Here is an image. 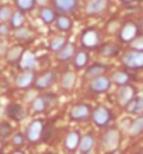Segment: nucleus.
<instances>
[{
    "mask_svg": "<svg viewBox=\"0 0 143 154\" xmlns=\"http://www.w3.org/2000/svg\"><path fill=\"white\" fill-rule=\"evenodd\" d=\"M94 147V137L91 136V134H86V136H83L82 140H80V151L83 154H87L89 151H91V149Z\"/></svg>",
    "mask_w": 143,
    "mask_h": 154,
    "instance_id": "obj_21",
    "label": "nucleus"
},
{
    "mask_svg": "<svg viewBox=\"0 0 143 154\" xmlns=\"http://www.w3.org/2000/svg\"><path fill=\"white\" fill-rule=\"evenodd\" d=\"M89 53L84 52V51H80L77 52L76 55L73 56V65L76 69H83V67H86L87 63H89Z\"/></svg>",
    "mask_w": 143,
    "mask_h": 154,
    "instance_id": "obj_17",
    "label": "nucleus"
},
{
    "mask_svg": "<svg viewBox=\"0 0 143 154\" xmlns=\"http://www.w3.org/2000/svg\"><path fill=\"white\" fill-rule=\"evenodd\" d=\"M139 154H143V153H139Z\"/></svg>",
    "mask_w": 143,
    "mask_h": 154,
    "instance_id": "obj_45",
    "label": "nucleus"
},
{
    "mask_svg": "<svg viewBox=\"0 0 143 154\" xmlns=\"http://www.w3.org/2000/svg\"><path fill=\"white\" fill-rule=\"evenodd\" d=\"M108 0H91L86 6L87 14H98V13L104 11L107 8Z\"/></svg>",
    "mask_w": 143,
    "mask_h": 154,
    "instance_id": "obj_14",
    "label": "nucleus"
},
{
    "mask_svg": "<svg viewBox=\"0 0 143 154\" xmlns=\"http://www.w3.org/2000/svg\"><path fill=\"white\" fill-rule=\"evenodd\" d=\"M34 80H35V74H34L33 70H25L24 73H21L20 76L16 79V85L18 88H30L33 85Z\"/></svg>",
    "mask_w": 143,
    "mask_h": 154,
    "instance_id": "obj_10",
    "label": "nucleus"
},
{
    "mask_svg": "<svg viewBox=\"0 0 143 154\" xmlns=\"http://www.w3.org/2000/svg\"><path fill=\"white\" fill-rule=\"evenodd\" d=\"M143 112V97L136 98V108L133 114H142Z\"/></svg>",
    "mask_w": 143,
    "mask_h": 154,
    "instance_id": "obj_38",
    "label": "nucleus"
},
{
    "mask_svg": "<svg viewBox=\"0 0 143 154\" xmlns=\"http://www.w3.org/2000/svg\"><path fill=\"white\" fill-rule=\"evenodd\" d=\"M38 3H41V4H44V3H46V0H37Z\"/></svg>",
    "mask_w": 143,
    "mask_h": 154,
    "instance_id": "obj_41",
    "label": "nucleus"
},
{
    "mask_svg": "<svg viewBox=\"0 0 143 154\" xmlns=\"http://www.w3.org/2000/svg\"><path fill=\"white\" fill-rule=\"evenodd\" d=\"M138 32H139V28L135 23H126L122 25V28L119 31V39L122 42H132L138 37Z\"/></svg>",
    "mask_w": 143,
    "mask_h": 154,
    "instance_id": "obj_5",
    "label": "nucleus"
},
{
    "mask_svg": "<svg viewBox=\"0 0 143 154\" xmlns=\"http://www.w3.org/2000/svg\"><path fill=\"white\" fill-rule=\"evenodd\" d=\"M56 81V73L55 72H46L44 73L37 81H35V87L38 90H45Z\"/></svg>",
    "mask_w": 143,
    "mask_h": 154,
    "instance_id": "obj_12",
    "label": "nucleus"
},
{
    "mask_svg": "<svg viewBox=\"0 0 143 154\" xmlns=\"http://www.w3.org/2000/svg\"><path fill=\"white\" fill-rule=\"evenodd\" d=\"M143 132V115H140L139 118H136L135 121L132 122L131 128H129V133L132 136H138Z\"/></svg>",
    "mask_w": 143,
    "mask_h": 154,
    "instance_id": "obj_24",
    "label": "nucleus"
},
{
    "mask_svg": "<svg viewBox=\"0 0 143 154\" xmlns=\"http://www.w3.org/2000/svg\"><path fill=\"white\" fill-rule=\"evenodd\" d=\"M135 88L132 87V85H122L121 90L118 91V102L119 105L122 106H126L129 102L133 100L135 97Z\"/></svg>",
    "mask_w": 143,
    "mask_h": 154,
    "instance_id": "obj_7",
    "label": "nucleus"
},
{
    "mask_svg": "<svg viewBox=\"0 0 143 154\" xmlns=\"http://www.w3.org/2000/svg\"><path fill=\"white\" fill-rule=\"evenodd\" d=\"M101 53L107 57H114L119 53V48L114 44H107L101 48Z\"/></svg>",
    "mask_w": 143,
    "mask_h": 154,
    "instance_id": "obj_28",
    "label": "nucleus"
},
{
    "mask_svg": "<svg viewBox=\"0 0 143 154\" xmlns=\"http://www.w3.org/2000/svg\"><path fill=\"white\" fill-rule=\"evenodd\" d=\"M11 16H13L11 8L8 7V6H2L0 7V21L2 23H6V21L11 20Z\"/></svg>",
    "mask_w": 143,
    "mask_h": 154,
    "instance_id": "obj_32",
    "label": "nucleus"
},
{
    "mask_svg": "<svg viewBox=\"0 0 143 154\" xmlns=\"http://www.w3.org/2000/svg\"><path fill=\"white\" fill-rule=\"evenodd\" d=\"M11 154H24V153H23V151H20V150H16V151H13Z\"/></svg>",
    "mask_w": 143,
    "mask_h": 154,
    "instance_id": "obj_40",
    "label": "nucleus"
},
{
    "mask_svg": "<svg viewBox=\"0 0 143 154\" xmlns=\"http://www.w3.org/2000/svg\"><path fill=\"white\" fill-rule=\"evenodd\" d=\"M7 115L14 121H21L24 116V111L18 104H10L7 106Z\"/></svg>",
    "mask_w": 143,
    "mask_h": 154,
    "instance_id": "obj_19",
    "label": "nucleus"
},
{
    "mask_svg": "<svg viewBox=\"0 0 143 154\" xmlns=\"http://www.w3.org/2000/svg\"><path fill=\"white\" fill-rule=\"evenodd\" d=\"M24 134H21V133H16L14 136H13V144L16 147H21L23 144H24Z\"/></svg>",
    "mask_w": 143,
    "mask_h": 154,
    "instance_id": "obj_36",
    "label": "nucleus"
},
{
    "mask_svg": "<svg viewBox=\"0 0 143 154\" xmlns=\"http://www.w3.org/2000/svg\"><path fill=\"white\" fill-rule=\"evenodd\" d=\"M74 80H76V76L72 72L63 74V77H62V87L65 90H70L74 84Z\"/></svg>",
    "mask_w": 143,
    "mask_h": 154,
    "instance_id": "obj_29",
    "label": "nucleus"
},
{
    "mask_svg": "<svg viewBox=\"0 0 143 154\" xmlns=\"http://www.w3.org/2000/svg\"><path fill=\"white\" fill-rule=\"evenodd\" d=\"M132 48L133 51H143V37H136L132 41Z\"/></svg>",
    "mask_w": 143,
    "mask_h": 154,
    "instance_id": "obj_37",
    "label": "nucleus"
},
{
    "mask_svg": "<svg viewBox=\"0 0 143 154\" xmlns=\"http://www.w3.org/2000/svg\"><path fill=\"white\" fill-rule=\"evenodd\" d=\"M122 63L129 69H142L143 67V51H131L123 55Z\"/></svg>",
    "mask_w": 143,
    "mask_h": 154,
    "instance_id": "obj_1",
    "label": "nucleus"
},
{
    "mask_svg": "<svg viewBox=\"0 0 143 154\" xmlns=\"http://www.w3.org/2000/svg\"><path fill=\"white\" fill-rule=\"evenodd\" d=\"M39 17H41L42 23H45V24H51V23H53L58 18L56 13L49 7H42L41 13H39Z\"/></svg>",
    "mask_w": 143,
    "mask_h": 154,
    "instance_id": "obj_22",
    "label": "nucleus"
},
{
    "mask_svg": "<svg viewBox=\"0 0 143 154\" xmlns=\"http://www.w3.org/2000/svg\"><path fill=\"white\" fill-rule=\"evenodd\" d=\"M2 149H3V146H2V142H0V151H2Z\"/></svg>",
    "mask_w": 143,
    "mask_h": 154,
    "instance_id": "obj_43",
    "label": "nucleus"
},
{
    "mask_svg": "<svg viewBox=\"0 0 143 154\" xmlns=\"http://www.w3.org/2000/svg\"><path fill=\"white\" fill-rule=\"evenodd\" d=\"M16 4L20 11H31L35 4H37V0H16Z\"/></svg>",
    "mask_w": 143,
    "mask_h": 154,
    "instance_id": "obj_27",
    "label": "nucleus"
},
{
    "mask_svg": "<svg viewBox=\"0 0 143 154\" xmlns=\"http://www.w3.org/2000/svg\"><path fill=\"white\" fill-rule=\"evenodd\" d=\"M122 2H125V3H129V2H133V0H122Z\"/></svg>",
    "mask_w": 143,
    "mask_h": 154,
    "instance_id": "obj_42",
    "label": "nucleus"
},
{
    "mask_svg": "<svg viewBox=\"0 0 143 154\" xmlns=\"http://www.w3.org/2000/svg\"><path fill=\"white\" fill-rule=\"evenodd\" d=\"M80 140H82V139H80V136H79V133L76 130L69 132L67 136H66V139H65V147L69 151H74L79 146H80Z\"/></svg>",
    "mask_w": 143,
    "mask_h": 154,
    "instance_id": "obj_15",
    "label": "nucleus"
},
{
    "mask_svg": "<svg viewBox=\"0 0 143 154\" xmlns=\"http://www.w3.org/2000/svg\"><path fill=\"white\" fill-rule=\"evenodd\" d=\"M119 144V133L117 129L108 130L104 137H102V146L105 147L107 150H114Z\"/></svg>",
    "mask_w": 143,
    "mask_h": 154,
    "instance_id": "obj_6",
    "label": "nucleus"
},
{
    "mask_svg": "<svg viewBox=\"0 0 143 154\" xmlns=\"http://www.w3.org/2000/svg\"><path fill=\"white\" fill-rule=\"evenodd\" d=\"M111 87V81L110 79H107V77L101 76V77H97L94 80L90 83V90L93 93H97V94H102L108 91Z\"/></svg>",
    "mask_w": 143,
    "mask_h": 154,
    "instance_id": "obj_8",
    "label": "nucleus"
},
{
    "mask_svg": "<svg viewBox=\"0 0 143 154\" xmlns=\"http://www.w3.org/2000/svg\"><path fill=\"white\" fill-rule=\"evenodd\" d=\"M66 45V39L62 37H58V38H53L52 41H51V45H49V48H51V51H55V52H59L63 46Z\"/></svg>",
    "mask_w": 143,
    "mask_h": 154,
    "instance_id": "obj_31",
    "label": "nucleus"
},
{
    "mask_svg": "<svg viewBox=\"0 0 143 154\" xmlns=\"http://www.w3.org/2000/svg\"><path fill=\"white\" fill-rule=\"evenodd\" d=\"M72 56H74V45L73 44H66L56 55V57L59 60H69Z\"/></svg>",
    "mask_w": 143,
    "mask_h": 154,
    "instance_id": "obj_20",
    "label": "nucleus"
},
{
    "mask_svg": "<svg viewBox=\"0 0 143 154\" xmlns=\"http://www.w3.org/2000/svg\"><path fill=\"white\" fill-rule=\"evenodd\" d=\"M53 97L55 95H39V97H37L33 102V109L35 112H44L51 105Z\"/></svg>",
    "mask_w": 143,
    "mask_h": 154,
    "instance_id": "obj_13",
    "label": "nucleus"
},
{
    "mask_svg": "<svg viewBox=\"0 0 143 154\" xmlns=\"http://www.w3.org/2000/svg\"><path fill=\"white\" fill-rule=\"evenodd\" d=\"M107 70V67L101 63H95V65H91L86 72V77L89 79H97V77H101V74H104V72Z\"/></svg>",
    "mask_w": 143,
    "mask_h": 154,
    "instance_id": "obj_18",
    "label": "nucleus"
},
{
    "mask_svg": "<svg viewBox=\"0 0 143 154\" xmlns=\"http://www.w3.org/2000/svg\"><path fill=\"white\" fill-rule=\"evenodd\" d=\"M24 21H25L24 13H23V11H16V13H13L10 23H11V27H13V28L18 29V28H21V27H23Z\"/></svg>",
    "mask_w": 143,
    "mask_h": 154,
    "instance_id": "obj_26",
    "label": "nucleus"
},
{
    "mask_svg": "<svg viewBox=\"0 0 143 154\" xmlns=\"http://www.w3.org/2000/svg\"><path fill=\"white\" fill-rule=\"evenodd\" d=\"M35 65H37V59H35V56H34L33 53H27L24 56V60H23V67L27 70H31L35 67Z\"/></svg>",
    "mask_w": 143,
    "mask_h": 154,
    "instance_id": "obj_30",
    "label": "nucleus"
},
{
    "mask_svg": "<svg viewBox=\"0 0 143 154\" xmlns=\"http://www.w3.org/2000/svg\"><path fill=\"white\" fill-rule=\"evenodd\" d=\"M56 25L61 31H70L73 27V23L67 16H58L56 18Z\"/></svg>",
    "mask_w": 143,
    "mask_h": 154,
    "instance_id": "obj_23",
    "label": "nucleus"
},
{
    "mask_svg": "<svg viewBox=\"0 0 143 154\" xmlns=\"http://www.w3.org/2000/svg\"><path fill=\"white\" fill-rule=\"evenodd\" d=\"M53 6L58 11L72 13L79 6V0H53Z\"/></svg>",
    "mask_w": 143,
    "mask_h": 154,
    "instance_id": "obj_11",
    "label": "nucleus"
},
{
    "mask_svg": "<svg viewBox=\"0 0 143 154\" xmlns=\"http://www.w3.org/2000/svg\"><path fill=\"white\" fill-rule=\"evenodd\" d=\"M100 42V34L97 29L94 28H87L84 32L82 34V44L84 48L93 49L95 48Z\"/></svg>",
    "mask_w": 143,
    "mask_h": 154,
    "instance_id": "obj_4",
    "label": "nucleus"
},
{
    "mask_svg": "<svg viewBox=\"0 0 143 154\" xmlns=\"http://www.w3.org/2000/svg\"><path fill=\"white\" fill-rule=\"evenodd\" d=\"M11 133V126L8 125L7 122L0 123V139H7Z\"/></svg>",
    "mask_w": 143,
    "mask_h": 154,
    "instance_id": "obj_34",
    "label": "nucleus"
},
{
    "mask_svg": "<svg viewBox=\"0 0 143 154\" xmlns=\"http://www.w3.org/2000/svg\"><path fill=\"white\" fill-rule=\"evenodd\" d=\"M46 154H55V153H46Z\"/></svg>",
    "mask_w": 143,
    "mask_h": 154,
    "instance_id": "obj_44",
    "label": "nucleus"
},
{
    "mask_svg": "<svg viewBox=\"0 0 143 154\" xmlns=\"http://www.w3.org/2000/svg\"><path fill=\"white\" fill-rule=\"evenodd\" d=\"M44 122L37 119V121H33L27 128V139H28L31 143H37L42 139V132H44Z\"/></svg>",
    "mask_w": 143,
    "mask_h": 154,
    "instance_id": "obj_2",
    "label": "nucleus"
},
{
    "mask_svg": "<svg viewBox=\"0 0 143 154\" xmlns=\"http://www.w3.org/2000/svg\"><path fill=\"white\" fill-rule=\"evenodd\" d=\"M112 81L118 85H126L131 81V77H129L128 73H125V72H115L112 74Z\"/></svg>",
    "mask_w": 143,
    "mask_h": 154,
    "instance_id": "obj_25",
    "label": "nucleus"
},
{
    "mask_svg": "<svg viewBox=\"0 0 143 154\" xmlns=\"http://www.w3.org/2000/svg\"><path fill=\"white\" fill-rule=\"evenodd\" d=\"M52 134H53L52 126H51V125H45V126H44V132H42V140H44V142H48L49 139L52 137Z\"/></svg>",
    "mask_w": 143,
    "mask_h": 154,
    "instance_id": "obj_35",
    "label": "nucleus"
},
{
    "mask_svg": "<svg viewBox=\"0 0 143 154\" xmlns=\"http://www.w3.org/2000/svg\"><path fill=\"white\" fill-rule=\"evenodd\" d=\"M93 121L97 126L102 128L110 123V121H112V114L110 112V109H107L105 106H97L93 112Z\"/></svg>",
    "mask_w": 143,
    "mask_h": 154,
    "instance_id": "obj_3",
    "label": "nucleus"
},
{
    "mask_svg": "<svg viewBox=\"0 0 143 154\" xmlns=\"http://www.w3.org/2000/svg\"><path fill=\"white\" fill-rule=\"evenodd\" d=\"M90 115H91L90 106L84 105V104H79V105L73 106V109L70 112V116L74 121H86V119H89Z\"/></svg>",
    "mask_w": 143,
    "mask_h": 154,
    "instance_id": "obj_9",
    "label": "nucleus"
},
{
    "mask_svg": "<svg viewBox=\"0 0 143 154\" xmlns=\"http://www.w3.org/2000/svg\"><path fill=\"white\" fill-rule=\"evenodd\" d=\"M33 37V34L30 32V29L27 28H18L16 29V38L20 41H27Z\"/></svg>",
    "mask_w": 143,
    "mask_h": 154,
    "instance_id": "obj_33",
    "label": "nucleus"
},
{
    "mask_svg": "<svg viewBox=\"0 0 143 154\" xmlns=\"http://www.w3.org/2000/svg\"><path fill=\"white\" fill-rule=\"evenodd\" d=\"M8 32H10V27H8L6 23H2V24H0V35L3 37V35H7Z\"/></svg>",
    "mask_w": 143,
    "mask_h": 154,
    "instance_id": "obj_39",
    "label": "nucleus"
},
{
    "mask_svg": "<svg viewBox=\"0 0 143 154\" xmlns=\"http://www.w3.org/2000/svg\"><path fill=\"white\" fill-rule=\"evenodd\" d=\"M23 56H24V48L21 45L13 46V48L8 49V52H7V60L10 63H17Z\"/></svg>",
    "mask_w": 143,
    "mask_h": 154,
    "instance_id": "obj_16",
    "label": "nucleus"
}]
</instances>
